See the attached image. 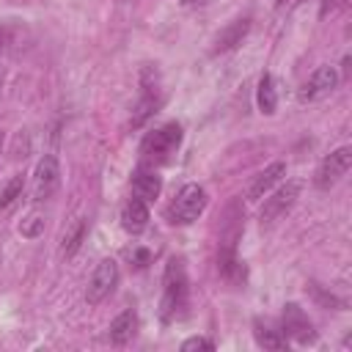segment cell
Listing matches in <instances>:
<instances>
[{"instance_id": "1", "label": "cell", "mask_w": 352, "mask_h": 352, "mask_svg": "<svg viewBox=\"0 0 352 352\" xmlns=\"http://www.w3.org/2000/svg\"><path fill=\"white\" fill-rule=\"evenodd\" d=\"M179 143H182V124L179 121H165L162 126L146 132V138L140 143V160H143V165L154 168V165L168 162L176 154Z\"/></svg>"}, {"instance_id": "20", "label": "cell", "mask_w": 352, "mask_h": 352, "mask_svg": "<svg viewBox=\"0 0 352 352\" xmlns=\"http://www.w3.org/2000/svg\"><path fill=\"white\" fill-rule=\"evenodd\" d=\"M41 231H44V214H38V212H30L19 226V234L28 239H36Z\"/></svg>"}, {"instance_id": "12", "label": "cell", "mask_w": 352, "mask_h": 352, "mask_svg": "<svg viewBox=\"0 0 352 352\" xmlns=\"http://www.w3.org/2000/svg\"><path fill=\"white\" fill-rule=\"evenodd\" d=\"M286 176V162H272V165H267L253 182H250V187H248V198L250 201H261L280 179Z\"/></svg>"}, {"instance_id": "3", "label": "cell", "mask_w": 352, "mask_h": 352, "mask_svg": "<svg viewBox=\"0 0 352 352\" xmlns=\"http://www.w3.org/2000/svg\"><path fill=\"white\" fill-rule=\"evenodd\" d=\"M206 204H209L206 190H204L201 184H192V182H190V184H184V187L173 195V201L168 204L165 220H168L170 226H187V223H192V220H198V217L204 214Z\"/></svg>"}, {"instance_id": "8", "label": "cell", "mask_w": 352, "mask_h": 352, "mask_svg": "<svg viewBox=\"0 0 352 352\" xmlns=\"http://www.w3.org/2000/svg\"><path fill=\"white\" fill-rule=\"evenodd\" d=\"M338 80H341V77H338L336 66H319V69L300 85L297 99H300V102H316V99H324L327 94L336 91Z\"/></svg>"}, {"instance_id": "22", "label": "cell", "mask_w": 352, "mask_h": 352, "mask_svg": "<svg viewBox=\"0 0 352 352\" xmlns=\"http://www.w3.org/2000/svg\"><path fill=\"white\" fill-rule=\"evenodd\" d=\"M3 82H6V72H3V66H0V91H3Z\"/></svg>"}, {"instance_id": "11", "label": "cell", "mask_w": 352, "mask_h": 352, "mask_svg": "<svg viewBox=\"0 0 352 352\" xmlns=\"http://www.w3.org/2000/svg\"><path fill=\"white\" fill-rule=\"evenodd\" d=\"M129 184H132V195L140 198V201H146V204L157 201L160 192H162V179H160V173H157L154 168H148V165L138 168V170L132 173V182H129Z\"/></svg>"}, {"instance_id": "25", "label": "cell", "mask_w": 352, "mask_h": 352, "mask_svg": "<svg viewBox=\"0 0 352 352\" xmlns=\"http://www.w3.org/2000/svg\"><path fill=\"white\" fill-rule=\"evenodd\" d=\"M324 3H333V0H324Z\"/></svg>"}, {"instance_id": "18", "label": "cell", "mask_w": 352, "mask_h": 352, "mask_svg": "<svg viewBox=\"0 0 352 352\" xmlns=\"http://www.w3.org/2000/svg\"><path fill=\"white\" fill-rule=\"evenodd\" d=\"M256 102H258V110L272 116L275 107H278V94H275V82H272V74H261L258 80V88H256Z\"/></svg>"}, {"instance_id": "24", "label": "cell", "mask_w": 352, "mask_h": 352, "mask_svg": "<svg viewBox=\"0 0 352 352\" xmlns=\"http://www.w3.org/2000/svg\"><path fill=\"white\" fill-rule=\"evenodd\" d=\"M0 146H3V129H0Z\"/></svg>"}, {"instance_id": "16", "label": "cell", "mask_w": 352, "mask_h": 352, "mask_svg": "<svg viewBox=\"0 0 352 352\" xmlns=\"http://www.w3.org/2000/svg\"><path fill=\"white\" fill-rule=\"evenodd\" d=\"M253 338L261 349H272V352L286 349V336L280 330H275L272 324L261 322V319H256V324H253Z\"/></svg>"}, {"instance_id": "5", "label": "cell", "mask_w": 352, "mask_h": 352, "mask_svg": "<svg viewBox=\"0 0 352 352\" xmlns=\"http://www.w3.org/2000/svg\"><path fill=\"white\" fill-rule=\"evenodd\" d=\"M58 184H60V162H58L55 154H44V157L38 160L36 170H33V184H30L33 201H36V204L50 201V198L55 195Z\"/></svg>"}, {"instance_id": "2", "label": "cell", "mask_w": 352, "mask_h": 352, "mask_svg": "<svg viewBox=\"0 0 352 352\" xmlns=\"http://www.w3.org/2000/svg\"><path fill=\"white\" fill-rule=\"evenodd\" d=\"M187 272L184 264L179 258H170L165 264V275H162V302H160V314L165 322L179 319L187 308Z\"/></svg>"}, {"instance_id": "23", "label": "cell", "mask_w": 352, "mask_h": 352, "mask_svg": "<svg viewBox=\"0 0 352 352\" xmlns=\"http://www.w3.org/2000/svg\"><path fill=\"white\" fill-rule=\"evenodd\" d=\"M275 3H278V6H283V3H292V0H275Z\"/></svg>"}, {"instance_id": "10", "label": "cell", "mask_w": 352, "mask_h": 352, "mask_svg": "<svg viewBox=\"0 0 352 352\" xmlns=\"http://www.w3.org/2000/svg\"><path fill=\"white\" fill-rule=\"evenodd\" d=\"M160 104H162V94H160V88H157V80H154V82H148V80H146V74H143V91H140L138 104L132 107L129 126H132V129L143 126V124H146V121L160 110Z\"/></svg>"}, {"instance_id": "15", "label": "cell", "mask_w": 352, "mask_h": 352, "mask_svg": "<svg viewBox=\"0 0 352 352\" xmlns=\"http://www.w3.org/2000/svg\"><path fill=\"white\" fill-rule=\"evenodd\" d=\"M248 30H250V19H248V16H245V19H234L226 30H220V36H217V41H214V52L234 50L236 44H242V38H245Z\"/></svg>"}, {"instance_id": "13", "label": "cell", "mask_w": 352, "mask_h": 352, "mask_svg": "<svg viewBox=\"0 0 352 352\" xmlns=\"http://www.w3.org/2000/svg\"><path fill=\"white\" fill-rule=\"evenodd\" d=\"M135 333H138V314H135L132 308L121 311V314L110 322V327H107L110 344H116V346H124L126 341H132V338H135Z\"/></svg>"}, {"instance_id": "14", "label": "cell", "mask_w": 352, "mask_h": 352, "mask_svg": "<svg viewBox=\"0 0 352 352\" xmlns=\"http://www.w3.org/2000/svg\"><path fill=\"white\" fill-rule=\"evenodd\" d=\"M121 226L129 234H140L148 226V204L140 198H129L121 209Z\"/></svg>"}, {"instance_id": "19", "label": "cell", "mask_w": 352, "mask_h": 352, "mask_svg": "<svg viewBox=\"0 0 352 352\" xmlns=\"http://www.w3.org/2000/svg\"><path fill=\"white\" fill-rule=\"evenodd\" d=\"M22 187H25V173H14L6 187L0 190V209H8L19 195H22Z\"/></svg>"}, {"instance_id": "9", "label": "cell", "mask_w": 352, "mask_h": 352, "mask_svg": "<svg viewBox=\"0 0 352 352\" xmlns=\"http://www.w3.org/2000/svg\"><path fill=\"white\" fill-rule=\"evenodd\" d=\"M283 336L297 341V344H314L316 341V330L297 302H289L283 308Z\"/></svg>"}, {"instance_id": "6", "label": "cell", "mask_w": 352, "mask_h": 352, "mask_svg": "<svg viewBox=\"0 0 352 352\" xmlns=\"http://www.w3.org/2000/svg\"><path fill=\"white\" fill-rule=\"evenodd\" d=\"M349 165H352V148H349V146H341V148L330 151V154L319 162V168H316V173H314V184H316L319 190H330L333 184H338V182L346 176Z\"/></svg>"}, {"instance_id": "4", "label": "cell", "mask_w": 352, "mask_h": 352, "mask_svg": "<svg viewBox=\"0 0 352 352\" xmlns=\"http://www.w3.org/2000/svg\"><path fill=\"white\" fill-rule=\"evenodd\" d=\"M300 190H302V182L292 179V182L280 184L275 192H267V198H264V204H261V209H258V223H261V228H270V226H275L280 217H286V212L297 204Z\"/></svg>"}, {"instance_id": "17", "label": "cell", "mask_w": 352, "mask_h": 352, "mask_svg": "<svg viewBox=\"0 0 352 352\" xmlns=\"http://www.w3.org/2000/svg\"><path fill=\"white\" fill-rule=\"evenodd\" d=\"M82 239H85V220H82V217H74V220L66 226L63 236H60V256H66V258L74 256V253L80 250Z\"/></svg>"}, {"instance_id": "21", "label": "cell", "mask_w": 352, "mask_h": 352, "mask_svg": "<svg viewBox=\"0 0 352 352\" xmlns=\"http://www.w3.org/2000/svg\"><path fill=\"white\" fill-rule=\"evenodd\" d=\"M192 349H206V352H212V349H214V341H209V338H204V336H192V338L182 341V352H192Z\"/></svg>"}, {"instance_id": "7", "label": "cell", "mask_w": 352, "mask_h": 352, "mask_svg": "<svg viewBox=\"0 0 352 352\" xmlns=\"http://www.w3.org/2000/svg\"><path fill=\"white\" fill-rule=\"evenodd\" d=\"M118 283V264L113 258H102L88 280V289H85V302L88 305H99L107 294H113Z\"/></svg>"}]
</instances>
